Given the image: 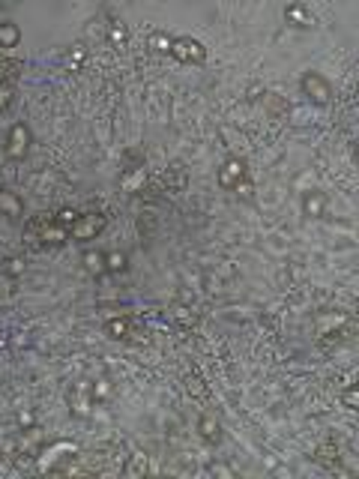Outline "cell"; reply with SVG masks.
Masks as SVG:
<instances>
[{"instance_id": "1", "label": "cell", "mask_w": 359, "mask_h": 479, "mask_svg": "<svg viewBox=\"0 0 359 479\" xmlns=\"http://www.w3.org/2000/svg\"><path fill=\"white\" fill-rule=\"evenodd\" d=\"M108 225V216H102V213H81L75 219V225L69 228V240H75V243H90V240H96Z\"/></svg>"}, {"instance_id": "2", "label": "cell", "mask_w": 359, "mask_h": 479, "mask_svg": "<svg viewBox=\"0 0 359 479\" xmlns=\"http://www.w3.org/2000/svg\"><path fill=\"white\" fill-rule=\"evenodd\" d=\"M171 57L180 63L201 66L207 60V45H203L201 39H192V36H174V43H171Z\"/></svg>"}, {"instance_id": "3", "label": "cell", "mask_w": 359, "mask_h": 479, "mask_svg": "<svg viewBox=\"0 0 359 479\" xmlns=\"http://www.w3.org/2000/svg\"><path fill=\"white\" fill-rule=\"evenodd\" d=\"M30 144H34V135H30V129L24 126V123H12V129L6 132V144H3L6 159L21 162L24 156L30 153Z\"/></svg>"}, {"instance_id": "4", "label": "cell", "mask_w": 359, "mask_h": 479, "mask_svg": "<svg viewBox=\"0 0 359 479\" xmlns=\"http://www.w3.org/2000/svg\"><path fill=\"white\" fill-rule=\"evenodd\" d=\"M93 408H96L93 384L81 381V384H75V386H72V390H69V410H72V417H78V419H87L90 414H93Z\"/></svg>"}, {"instance_id": "5", "label": "cell", "mask_w": 359, "mask_h": 479, "mask_svg": "<svg viewBox=\"0 0 359 479\" xmlns=\"http://www.w3.org/2000/svg\"><path fill=\"white\" fill-rule=\"evenodd\" d=\"M299 87H303V93L312 99L314 105H330L332 102V84L321 75V72H306V75L299 78Z\"/></svg>"}, {"instance_id": "6", "label": "cell", "mask_w": 359, "mask_h": 479, "mask_svg": "<svg viewBox=\"0 0 359 479\" xmlns=\"http://www.w3.org/2000/svg\"><path fill=\"white\" fill-rule=\"evenodd\" d=\"M246 180V162L240 159V156H231V159H225L222 162V168H219V174H216V183L219 189H240V183Z\"/></svg>"}, {"instance_id": "7", "label": "cell", "mask_w": 359, "mask_h": 479, "mask_svg": "<svg viewBox=\"0 0 359 479\" xmlns=\"http://www.w3.org/2000/svg\"><path fill=\"white\" fill-rule=\"evenodd\" d=\"M66 240H69V231L60 228L57 222H51V225H45L42 231H36V234L30 237V243H36V246H63Z\"/></svg>"}, {"instance_id": "8", "label": "cell", "mask_w": 359, "mask_h": 479, "mask_svg": "<svg viewBox=\"0 0 359 479\" xmlns=\"http://www.w3.org/2000/svg\"><path fill=\"white\" fill-rule=\"evenodd\" d=\"M0 216L6 219H21L24 216V201L18 192H10V189L0 186Z\"/></svg>"}, {"instance_id": "9", "label": "cell", "mask_w": 359, "mask_h": 479, "mask_svg": "<svg viewBox=\"0 0 359 479\" xmlns=\"http://www.w3.org/2000/svg\"><path fill=\"white\" fill-rule=\"evenodd\" d=\"M198 434L203 443H210V447H219V443H222V425H219V419L210 414H203L198 419Z\"/></svg>"}, {"instance_id": "10", "label": "cell", "mask_w": 359, "mask_h": 479, "mask_svg": "<svg viewBox=\"0 0 359 479\" xmlns=\"http://www.w3.org/2000/svg\"><path fill=\"white\" fill-rule=\"evenodd\" d=\"M144 183H147V168L141 165V168H123V174H120V189L123 192H144Z\"/></svg>"}, {"instance_id": "11", "label": "cell", "mask_w": 359, "mask_h": 479, "mask_svg": "<svg viewBox=\"0 0 359 479\" xmlns=\"http://www.w3.org/2000/svg\"><path fill=\"white\" fill-rule=\"evenodd\" d=\"M284 21L293 24V27H314V15L303 3H290L288 10H284Z\"/></svg>"}, {"instance_id": "12", "label": "cell", "mask_w": 359, "mask_h": 479, "mask_svg": "<svg viewBox=\"0 0 359 479\" xmlns=\"http://www.w3.org/2000/svg\"><path fill=\"white\" fill-rule=\"evenodd\" d=\"M105 336H108V338H117V342H126V338H132V336H135L132 318H111V320H105Z\"/></svg>"}, {"instance_id": "13", "label": "cell", "mask_w": 359, "mask_h": 479, "mask_svg": "<svg viewBox=\"0 0 359 479\" xmlns=\"http://www.w3.org/2000/svg\"><path fill=\"white\" fill-rule=\"evenodd\" d=\"M303 213L308 219H321L326 213V195L317 192V189H312V192L303 195Z\"/></svg>"}, {"instance_id": "14", "label": "cell", "mask_w": 359, "mask_h": 479, "mask_svg": "<svg viewBox=\"0 0 359 479\" xmlns=\"http://www.w3.org/2000/svg\"><path fill=\"white\" fill-rule=\"evenodd\" d=\"M24 72V60L21 57H3L0 60V84H15Z\"/></svg>"}, {"instance_id": "15", "label": "cell", "mask_w": 359, "mask_h": 479, "mask_svg": "<svg viewBox=\"0 0 359 479\" xmlns=\"http://www.w3.org/2000/svg\"><path fill=\"white\" fill-rule=\"evenodd\" d=\"M81 261H84V270L90 272V276H105V252L99 249H87L84 255H81Z\"/></svg>"}, {"instance_id": "16", "label": "cell", "mask_w": 359, "mask_h": 479, "mask_svg": "<svg viewBox=\"0 0 359 479\" xmlns=\"http://www.w3.org/2000/svg\"><path fill=\"white\" fill-rule=\"evenodd\" d=\"M21 27L15 21H0V48H18Z\"/></svg>"}, {"instance_id": "17", "label": "cell", "mask_w": 359, "mask_h": 479, "mask_svg": "<svg viewBox=\"0 0 359 479\" xmlns=\"http://www.w3.org/2000/svg\"><path fill=\"white\" fill-rule=\"evenodd\" d=\"M317 461H321L323 467H330V470H338V447L336 443H321V447H317V456H314Z\"/></svg>"}, {"instance_id": "18", "label": "cell", "mask_w": 359, "mask_h": 479, "mask_svg": "<svg viewBox=\"0 0 359 479\" xmlns=\"http://www.w3.org/2000/svg\"><path fill=\"white\" fill-rule=\"evenodd\" d=\"M51 222H54V213H36V216H30L27 219V225H24V240H30V237H34L36 234V231H42L45 225H51Z\"/></svg>"}, {"instance_id": "19", "label": "cell", "mask_w": 359, "mask_h": 479, "mask_svg": "<svg viewBox=\"0 0 359 479\" xmlns=\"http://www.w3.org/2000/svg\"><path fill=\"white\" fill-rule=\"evenodd\" d=\"M186 393L192 395V399H198V401H203V399H210V386L201 381L198 375H186Z\"/></svg>"}, {"instance_id": "20", "label": "cell", "mask_w": 359, "mask_h": 479, "mask_svg": "<svg viewBox=\"0 0 359 479\" xmlns=\"http://www.w3.org/2000/svg\"><path fill=\"white\" fill-rule=\"evenodd\" d=\"M108 43L114 48H126V43H129V27H126L123 21H111L108 24Z\"/></svg>"}, {"instance_id": "21", "label": "cell", "mask_w": 359, "mask_h": 479, "mask_svg": "<svg viewBox=\"0 0 359 479\" xmlns=\"http://www.w3.org/2000/svg\"><path fill=\"white\" fill-rule=\"evenodd\" d=\"M171 43H174V36H168L165 30H153L150 39H147V45H150L153 51H159V54H171Z\"/></svg>"}, {"instance_id": "22", "label": "cell", "mask_w": 359, "mask_h": 479, "mask_svg": "<svg viewBox=\"0 0 359 479\" xmlns=\"http://www.w3.org/2000/svg\"><path fill=\"white\" fill-rule=\"evenodd\" d=\"M129 267V258H126V252H105V270L108 272H123Z\"/></svg>"}, {"instance_id": "23", "label": "cell", "mask_w": 359, "mask_h": 479, "mask_svg": "<svg viewBox=\"0 0 359 479\" xmlns=\"http://www.w3.org/2000/svg\"><path fill=\"white\" fill-rule=\"evenodd\" d=\"M156 228H159V222H156V213H141V216H138V234L141 237H153L156 234Z\"/></svg>"}, {"instance_id": "24", "label": "cell", "mask_w": 359, "mask_h": 479, "mask_svg": "<svg viewBox=\"0 0 359 479\" xmlns=\"http://www.w3.org/2000/svg\"><path fill=\"white\" fill-rule=\"evenodd\" d=\"M24 270H27V264H24V258H6L3 267H0V272H6L10 279H18L24 276Z\"/></svg>"}, {"instance_id": "25", "label": "cell", "mask_w": 359, "mask_h": 479, "mask_svg": "<svg viewBox=\"0 0 359 479\" xmlns=\"http://www.w3.org/2000/svg\"><path fill=\"white\" fill-rule=\"evenodd\" d=\"M81 216V213L78 210H72V207H63V210H57L54 213V222H57V225H60V228H72V225H75V219Z\"/></svg>"}, {"instance_id": "26", "label": "cell", "mask_w": 359, "mask_h": 479, "mask_svg": "<svg viewBox=\"0 0 359 479\" xmlns=\"http://www.w3.org/2000/svg\"><path fill=\"white\" fill-rule=\"evenodd\" d=\"M15 296V285H12V279L6 276V272H0V305H6Z\"/></svg>"}, {"instance_id": "27", "label": "cell", "mask_w": 359, "mask_h": 479, "mask_svg": "<svg viewBox=\"0 0 359 479\" xmlns=\"http://www.w3.org/2000/svg\"><path fill=\"white\" fill-rule=\"evenodd\" d=\"M264 102H267V108H269V114H273V117H279V114L288 111V105H284L275 93H264Z\"/></svg>"}, {"instance_id": "28", "label": "cell", "mask_w": 359, "mask_h": 479, "mask_svg": "<svg viewBox=\"0 0 359 479\" xmlns=\"http://www.w3.org/2000/svg\"><path fill=\"white\" fill-rule=\"evenodd\" d=\"M341 404H345V408H347V410H356V408H359V390H356V386H354V384H350V386H347V390H345V393H341Z\"/></svg>"}, {"instance_id": "29", "label": "cell", "mask_w": 359, "mask_h": 479, "mask_svg": "<svg viewBox=\"0 0 359 479\" xmlns=\"http://www.w3.org/2000/svg\"><path fill=\"white\" fill-rule=\"evenodd\" d=\"M123 159H126V168H141L144 165V153H138V150H123Z\"/></svg>"}, {"instance_id": "30", "label": "cell", "mask_w": 359, "mask_h": 479, "mask_svg": "<svg viewBox=\"0 0 359 479\" xmlns=\"http://www.w3.org/2000/svg\"><path fill=\"white\" fill-rule=\"evenodd\" d=\"M12 93H15V84H0V111H6V108H10Z\"/></svg>"}, {"instance_id": "31", "label": "cell", "mask_w": 359, "mask_h": 479, "mask_svg": "<svg viewBox=\"0 0 359 479\" xmlns=\"http://www.w3.org/2000/svg\"><path fill=\"white\" fill-rule=\"evenodd\" d=\"M123 474H129V476H132V474H147V458H144V456H135L132 465H129Z\"/></svg>"}, {"instance_id": "32", "label": "cell", "mask_w": 359, "mask_h": 479, "mask_svg": "<svg viewBox=\"0 0 359 479\" xmlns=\"http://www.w3.org/2000/svg\"><path fill=\"white\" fill-rule=\"evenodd\" d=\"M15 419H18V425L24 428V432H27V428H34V425H36V417H34V410H18V417H15Z\"/></svg>"}, {"instance_id": "33", "label": "cell", "mask_w": 359, "mask_h": 479, "mask_svg": "<svg viewBox=\"0 0 359 479\" xmlns=\"http://www.w3.org/2000/svg\"><path fill=\"white\" fill-rule=\"evenodd\" d=\"M84 57H87V48H84V45H81V43L72 45V51H69V63H72V66H78L81 60H84Z\"/></svg>"}, {"instance_id": "34", "label": "cell", "mask_w": 359, "mask_h": 479, "mask_svg": "<svg viewBox=\"0 0 359 479\" xmlns=\"http://www.w3.org/2000/svg\"><path fill=\"white\" fill-rule=\"evenodd\" d=\"M108 393H111V386H108V381H99V384H93V395H96V401L108 399Z\"/></svg>"}, {"instance_id": "35", "label": "cell", "mask_w": 359, "mask_h": 479, "mask_svg": "<svg viewBox=\"0 0 359 479\" xmlns=\"http://www.w3.org/2000/svg\"><path fill=\"white\" fill-rule=\"evenodd\" d=\"M213 474H222V476H234V470H231V467H225V465H213Z\"/></svg>"}]
</instances>
